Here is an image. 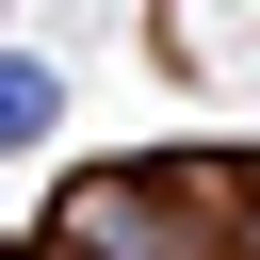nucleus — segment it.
<instances>
[{"mask_svg":"<svg viewBox=\"0 0 260 260\" xmlns=\"http://www.w3.org/2000/svg\"><path fill=\"white\" fill-rule=\"evenodd\" d=\"M49 114H65V81H49V65H32V49H0V146H32V130H49Z\"/></svg>","mask_w":260,"mask_h":260,"instance_id":"1","label":"nucleus"}]
</instances>
